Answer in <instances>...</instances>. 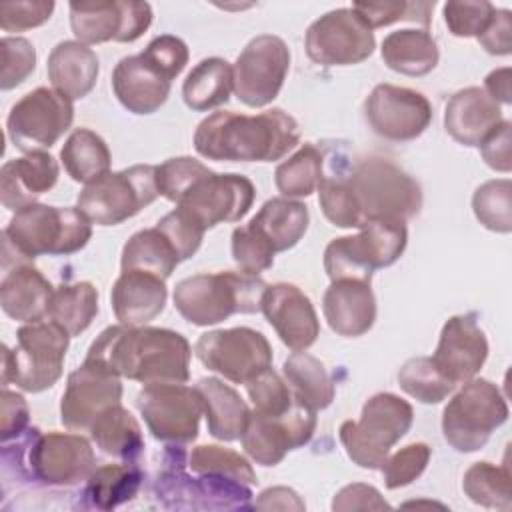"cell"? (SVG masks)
<instances>
[{"label":"cell","mask_w":512,"mask_h":512,"mask_svg":"<svg viewBox=\"0 0 512 512\" xmlns=\"http://www.w3.org/2000/svg\"><path fill=\"white\" fill-rule=\"evenodd\" d=\"M192 348L174 330L154 326H110L90 344L86 358L120 378L142 384H184L190 378Z\"/></svg>","instance_id":"1"},{"label":"cell","mask_w":512,"mask_h":512,"mask_svg":"<svg viewBox=\"0 0 512 512\" xmlns=\"http://www.w3.org/2000/svg\"><path fill=\"white\" fill-rule=\"evenodd\" d=\"M298 142V122L282 108L254 116L218 110L206 116L194 132L196 152L218 162H274Z\"/></svg>","instance_id":"2"},{"label":"cell","mask_w":512,"mask_h":512,"mask_svg":"<svg viewBox=\"0 0 512 512\" xmlns=\"http://www.w3.org/2000/svg\"><path fill=\"white\" fill-rule=\"evenodd\" d=\"M92 236V222L70 206L28 204L14 212L2 232V262L16 256V264L32 262L40 254L60 256L82 250Z\"/></svg>","instance_id":"3"},{"label":"cell","mask_w":512,"mask_h":512,"mask_svg":"<svg viewBox=\"0 0 512 512\" xmlns=\"http://www.w3.org/2000/svg\"><path fill=\"white\" fill-rule=\"evenodd\" d=\"M268 284L246 272H214L184 278L174 288V308L194 326H212L232 314L262 310Z\"/></svg>","instance_id":"4"},{"label":"cell","mask_w":512,"mask_h":512,"mask_svg":"<svg viewBox=\"0 0 512 512\" xmlns=\"http://www.w3.org/2000/svg\"><path fill=\"white\" fill-rule=\"evenodd\" d=\"M414 420L412 406L390 392H378L362 406L360 420H344L338 436L348 458L360 468L378 470L390 448L410 430Z\"/></svg>","instance_id":"5"},{"label":"cell","mask_w":512,"mask_h":512,"mask_svg":"<svg viewBox=\"0 0 512 512\" xmlns=\"http://www.w3.org/2000/svg\"><path fill=\"white\" fill-rule=\"evenodd\" d=\"M70 334L50 322H26L16 332V348L2 350V384H16L24 392H42L52 388L62 376Z\"/></svg>","instance_id":"6"},{"label":"cell","mask_w":512,"mask_h":512,"mask_svg":"<svg viewBox=\"0 0 512 512\" xmlns=\"http://www.w3.org/2000/svg\"><path fill=\"white\" fill-rule=\"evenodd\" d=\"M350 186L364 222H406L422 206L420 184L388 158L358 162L350 170Z\"/></svg>","instance_id":"7"},{"label":"cell","mask_w":512,"mask_h":512,"mask_svg":"<svg viewBox=\"0 0 512 512\" xmlns=\"http://www.w3.org/2000/svg\"><path fill=\"white\" fill-rule=\"evenodd\" d=\"M408 242L406 222H364L356 236L334 238L324 250V270L336 280H372V272L394 264Z\"/></svg>","instance_id":"8"},{"label":"cell","mask_w":512,"mask_h":512,"mask_svg":"<svg viewBox=\"0 0 512 512\" xmlns=\"http://www.w3.org/2000/svg\"><path fill=\"white\" fill-rule=\"evenodd\" d=\"M506 420L508 404L500 388L490 380L472 378L446 404L442 434L456 452H476Z\"/></svg>","instance_id":"9"},{"label":"cell","mask_w":512,"mask_h":512,"mask_svg":"<svg viewBox=\"0 0 512 512\" xmlns=\"http://www.w3.org/2000/svg\"><path fill=\"white\" fill-rule=\"evenodd\" d=\"M158 196L156 166L136 164L86 184L78 194V208L92 224L116 226L136 216Z\"/></svg>","instance_id":"10"},{"label":"cell","mask_w":512,"mask_h":512,"mask_svg":"<svg viewBox=\"0 0 512 512\" xmlns=\"http://www.w3.org/2000/svg\"><path fill=\"white\" fill-rule=\"evenodd\" d=\"M194 352L208 370L234 384H248L272 364L270 342L248 326L206 332L198 338Z\"/></svg>","instance_id":"11"},{"label":"cell","mask_w":512,"mask_h":512,"mask_svg":"<svg viewBox=\"0 0 512 512\" xmlns=\"http://www.w3.org/2000/svg\"><path fill=\"white\" fill-rule=\"evenodd\" d=\"M74 104L54 88L40 86L24 94L10 110L6 120L8 138L24 154L44 150L70 128Z\"/></svg>","instance_id":"12"},{"label":"cell","mask_w":512,"mask_h":512,"mask_svg":"<svg viewBox=\"0 0 512 512\" xmlns=\"http://www.w3.org/2000/svg\"><path fill=\"white\" fill-rule=\"evenodd\" d=\"M136 406L156 440L188 444L198 436L204 404L200 392L184 384H144Z\"/></svg>","instance_id":"13"},{"label":"cell","mask_w":512,"mask_h":512,"mask_svg":"<svg viewBox=\"0 0 512 512\" xmlns=\"http://www.w3.org/2000/svg\"><path fill=\"white\" fill-rule=\"evenodd\" d=\"M288 68L286 42L274 34H260L244 46L232 66L234 94L250 108L268 106L282 90Z\"/></svg>","instance_id":"14"},{"label":"cell","mask_w":512,"mask_h":512,"mask_svg":"<svg viewBox=\"0 0 512 512\" xmlns=\"http://www.w3.org/2000/svg\"><path fill=\"white\" fill-rule=\"evenodd\" d=\"M304 46L320 66H350L372 56L376 40L354 8H336L308 26Z\"/></svg>","instance_id":"15"},{"label":"cell","mask_w":512,"mask_h":512,"mask_svg":"<svg viewBox=\"0 0 512 512\" xmlns=\"http://www.w3.org/2000/svg\"><path fill=\"white\" fill-rule=\"evenodd\" d=\"M254 196V184L246 176L210 170L180 196L176 208L186 212L202 230H208L246 216Z\"/></svg>","instance_id":"16"},{"label":"cell","mask_w":512,"mask_h":512,"mask_svg":"<svg viewBox=\"0 0 512 512\" xmlns=\"http://www.w3.org/2000/svg\"><path fill=\"white\" fill-rule=\"evenodd\" d=\"M316 428V412L294 402L282 416L252 410L240 436L244 452L262 466H276L286 452L304 446Z\"/></svg>","instance_id":"17"},{"label":"cell","mask_w":512,"mask_h":512,"mask_svg":"<svg viewBox=\"0 0 512 512\" xmlns=\"http://www.w3.org/2000/svg\"><path fill=\"white\" fill-rule=\"evenodd\" d=\"M152 24L148 2H72L70 26L78 42H134Z\"/></svg>","instance_id":"18"},{"label":"cell","mask_w":512,"mask_h":512,"mask_svg":"<svg viewBox=\"0 0 512 512\" xmlns=\"http://www.w3.org/2000/svg\"><path fill=\"white\" fill-rule=\"evenodd\" d=\"M364 116L378 136L408 142L428 128L432 106L424 94L412 88L378 84L364 102Z\"/></svg>","instance_id":"19"},{"label":"cell","mask_w":512,"mask_h":512,"mask_svg":"<svg viewBox=\"0 0 512 512\" xmlns=\"http://www.w3.org/2000/svg\"><path fill=\"white\" fill-rule=\"evenodd\" d=\"M122 382L110 368L84 358L70 372L60 402V422L70 430H90L94 420L110 406L120 404Z\"/></svg>","instance_id":"20"},{"label":"cell","mask_w":512,"mask_h":512,"mask_svg":"<svg viewBox=\"0 0 512 512\" xmlns=\"http://www.w3.org/2000/svg\"><path fill=\"white\" fill-rule=\"evenodd\" d=\"M28 462L34 478L50 486L80 484L96 470V456L90 442L78 434L64 432H36Z\"/></svg>","instance_id":"21"},{"label":"cell","mask_w":512,"mask_h":512,"mask_svg":"<svg viewBox=\"0 0 512 512\" xmlns=\"http://www.w3.org/2000/svg\"><path fill=\"white\" fill-rule=\"evenodd\" d=\"M488 340L472 314L452 316L440 332L438 346L430 356L438 372L454 386L472 380L484 366Z\"/></svg>","instance_id":"22"},{"label":"cell","mask_w":512,"mask_h":512,"mask_svg":"<svg viewBox=\"0 0 512 512\" xmlns=\"http://www.w3.org/2000/svg\"><path fill=\"white\" fill-rule=\"evenodd\" d=\"M262 312L292 352L310 348L320 334V322L310 298L294 284L278 282L268 286L262 298Z\"/></svg>","instance_id":"23"},{"label":"cell","mask_w":512,"mask_h":512,"mask_svg":"<svg viewBox=\"0 0 512 512\" xmlns=\"http://www.w3.org/2000/svg\"><path fill=\"white\" fill-rule=\"evenodd\" d=\"M172 80L142 52L122 58L112 72V90L132 114L156 112L170 94Z\"/></svg>","instance_id":"24"},{"label":"cell","mask_w":512,"mask_h":512,"mask_svg":"<svg viewBox=\"0 0 512 512\" xmlns=\"http://www.w3.org/2000/svg\"><path fill=\"white\" fill-rule=\"evenodd\" d=\"M502 120L500 104L478 86L458 90L444 110L446 132L464 146H480Z\"/></svg>","instance_id":"25"},{"label":"cell","mask_w":512,"mask_h":512,"mask_svg":"<svg viewBox=\"0 0 512 512\" xmlns=\"http://www.w3.org/2000/svg\"><path fill=\"white\" fill-rule=\"evenodd\" d=\"M58 180V162L44 150L28 152L8 160L0 170V200L8 210L34 204L36 198L54 188Z\"/></svg>","instance_id":"26"},{"label":"cell","mask_w":512,"mask_h":512,"mask_svg":"<svg viewBox=\"0 0 512 512\" xmlns=\"http://www.w3.org/2000/svg\"><path fill=\"white\" fill-rule=\"evenodd\" d=\"M322 312L338 336L356 338L372 328L376 320V298L368 282L336 280L324 292Z\"/></svg>","instance_id":"27"},{"label":"cell","mask_w":512,"mask_h":512,"mask_svg":"<svg viewBox=\"0 0 512 512\" xmlns=\"http://www.w3.org/2000/svg\"><path fill=\"white\" fill-rule=\"evenodd\" d=\"M164 282L148 272L122 270L110 294L112 310L120 324L138 328L154 320L164 310L168 298Z\"/></svg>","instance_id":"28"},{"label":"cell","mask_w":512,"mask_h":512,"mask_svg":"<svg viewBox=\"0 0 512 512\" xmlns=\"http://www.w3.org/2000/svg\"><path fill=\"white\" fill-rule=\"evenodd\" d=\"M54 288L30 262L16 264L0 282L4 314L20 322H40L50 314Z\"/></svg>","instance_id":"29"},{"label":"cell","mask_w":512,"mask_h":512,"mask_svg":"<svg viewBox=\"0 0 512 512\" xmlns=\"http://www.w3.org/2000/svg\"><path fill=\"white\" fill-rule=\"evenodd\" d=\"M46 70L54 90L78 100L94 88L100 64L92 48L78 40H64L52 48Z\"/></svg>","instance_id":"30"},{"label":"cell","mask_w":512,"mask_h":512,"mask_svg":"<svg viewBox=\"0 0 512 512\" xmlns=\"http://www.w3.org/2000/svg\"><path fill=\"white\" fill-rule=\"evenodd\" d=\"M196 390L202 396L208 432L222 442L238 440L250 416V408L240 394L222 380L210 376L200 378Z\"/></svg>","instance_id":"31"},{"label":"cell","mask_w":512,"mask_h":512,"mask_svg":"<svg viewBox=\"0 0 512 512\" xmlns=\"http://www.w3.org/2000/svg\"><path fill=\"white\" fill-rule=\"evenodd\" d=\"M308 206L292 198H272L262 204L256 216L248 222L274 252L290 250L308 230Z\"/></svg>","instance_id":"32"},{"label":"cell","mask_w":512,"mask_h":512,"mask_svg":"<svg viewBox=\"0 0 512 512\" xmlns=\"http://www.w3.org/2000/svg\"><path fill=\"white\" fill-rule=\"evenodd\" d=\"M384 64L404 76H424L438 64V46L428 30H394L382 40Z\"/></svg>","instance_id":"33"},{"label":"cell","mask_w":512,"mask_h":512,"mask_svg":"<svg viewBox=\"0 0 512 512\" xmlns=\"http://www.w3.org/2000/svg\"><path fill=\"white\" fill-rule=\"evenodd\" d=\"M90 438L108 456L124 462H136L144 452V438L136 418L114 404L106 408L90 426Z\"/></svg>","instance_id":"34"},{"label":"cell","mask_w":512,"mask_h":512,"mask_svg":"<svg viewBox=\"0 0 512 512\" xmlns=\"http://www.w3.org/2000/svg\"><path fill=\"white\" fill-rule=\"evenodd\" d=\"M282 372L294 400L302 406L318 412L332 404L334 382L318 358L304 350L294 352L284 360Z\"/></svg>","instance_id":"35"},{"label":"cell","mask_w":512,"mask_h":512,"mask_svg":"<svg viewBox=\"0 0 512 512\" xmlns=\"http://www.w3.org/2000/svg\"><path fill=\"white\" fill-rule=\"evenodd\" d=\"M234 90L232 66L218 56L200 60L186 76L182 84V98L188 108L206 112L220 104H226Z\"/></svg>","instance_id":"36"},{"label":"cell","mask_w":512,"mask_h":512,"mask_svg":"<svg viewBox=\"0 0 512 512\" xmlns=\"http://www.w3.org/2000/svg\"><path fill=\"white\" fill-rule=\"evenodd\" d=\"M178 264L176 248L156 226L132 234L122 248V270H140L166 280Z\"/></svg>","instance_id":"37"},{"label":"cell","mask_w":512,"mask_h":512,"mask_svg":"<svg viewBox=\"0 0 512 512\" xmlns=\"http://www.w3.org/2000/svg\"><path fill=\"white\" fill-rule=\"evenodd\" d=\"M140 482L142 472L134 462L100 466L86 480V504L98 510L116 508L136 496Z\"/></svg>","instance_id":"38"},{"label":"cell","mask_w":512,"mask_h":512,"mask_svg":"<svg viewBox=\"0 0 512 512\" xmlns=\"http://www.w3.org/2000/svg\"><path fill=\"white\" fill-rule=\"evenodd\" d=\"M60 160L68 176L76 182L90 184L110 172V150L106 142L90 128H76L60 150Z\"/></svg>","instance_id":"39"},{"label":"cell","mask_w":512,"mask_h":512,"mask_svg":"<svg viewBox=\"0 0 512 512\" xmlns=\"http://www.w3.org/2000/svg\"><path fill=\"white\" fill-rule=\"evenodd\" d=\"M98 314V290L90 282L62 284L54 290L50 320L60 324L70 336L82 334Z\"/></svg>","instance_id":"40"},{"label":"cell","mask_w":512,"mask_h":512,"mask_svg":"<svg viewBox=\"0 0 512 512\" xmlns=\"http://www.w3.org/2000/svg\"><path fill=\"white\" fill-rule=\"evenodd\" d=\"M322 174L324 156L314 144L306 142L288 160L278 164L274 182L284 198H306L316 192Z\"/></svg>","instance_id":"41"},{"label":"cell","mask_w":512,"mask_h":512,"mask_svg":"<svg viewBox=\"0 0 512 512\" xmlns=\"http://www.w3.org/2000/svg\"><path fill=\"white\" fill-rule=\"evenodd\" d=\"M464 494L484 508L508 510L512 506V480L508 466L492 462L472 464L462 478Z\"/></svg>","instance_id":"42"},{"label":"cell","mask_w":512,"mask_h":512,"mask_svg":"<svg viewBox=\"0 0 512 512\" xmlns=\"http://www.w3.org/2000/svg\"><path fill=\"white\" fill-rule=\"evenodd\" d=\"M326 220L338 228H360L364 224L350 186V172H324L316 188Z\"/></svg>","instance_id":"43"},{"label":"cell","mask_w":512,"mask_h":512,"mask_svg":"<svg viewBox=\"0 0 512 512\" xmlns=\"http://www.w3.org/2000/svg\"><path fill=\"white\" fill-rule=\"evenodd\" d=\"M398 386L422 404H438L456 388L438 372L430 356H418L404 362L398 370Z\"/></svg>","instance_id":"44"},{"label":"cell","mask_w":512,"mask_h":512,"mask_svg":"<svg viewBox=\"0 0 512 512\" xmlns=\"http://www.w3.org/2000/svg\"><path fill=\"white\" fill-rule=\"evenodd\" d=\"M188 466L198 476H216V478H230L242 484H256V474L250 462L228 448L216 444H202L190 452Z\"/></svg>","instance_id":"45"},{"label":"cell","mask_w":512,"mask_h":512,"mask_svg":"<svg viewBox=\"0 0 512 512\" xmlns=\"http://www.w3.org/2000/svg\"><path fill=\"white\" fill-rule=\"evenodd\" d=\"M472 210L484 228L508 234L512 230V182L502 178L478 186L472 196Z\"/></svg>","instance_id":"46"},{"label":"cell","mask_w":512,"mask_h":512,"mask_svg":"<svg viewBox=\"0 0 512 512\" xmlns=\"http://www.w3.org/2000/svg\"><path fill=\"white\" fill-rule=\"evenodd\" d=\"M352 8L364 18V22L374 30L394 22H418L424 30L430 24V12L434 2H354Z\"/></svg>","instance_id":"47"},{"label":"cell","mask_w":512,"mask_h":512,"mask_svg":"<svg viewBox=\"0 0 512 512\" xmlns=\"http://www.w3.org/2000/svg\"><path fill=\"white\" fill-rule=\"evenodd\" d=\"M208 172L210 168L192 156L168 158L166 162L156 166L158 194L170 202H178L180 196Z\"/></svg>","instance_id":"48"},{"label":"cell","mask_w":512,"mask_h":512,"mask_svg":"<svg viewBox=\"0 0 512 512\" xmlns=\"http://www.w3.org/2000/svg\"><path fill=\"white\" fill-rule=\"evenodd\" d=\"M274 256V248L250 224L234 228L232 258L242 272L258 276L260 272L272 268Z\"/></svg>","instance_id":"49"},{"label":"cell","mask_w":512,"mask_h":512,"mask_svg":"<svg viewBox=\"0 0 512 512\" xmlns=\"http://www.w3.org/2000/svg\"><path fill=\"white\" fill-rule=\"evenodd\" d=\"M246 390L254 410L268 416H282L296 402L288 384L272 368H266L256 378H252L246 384Z\"/></svg>","instance_id":"50"},{"label":"cell","mask_w":512,"mask_h":512,"mask_svg":"<svg viewBox=\"0 0 512 512\" xmlns=\"http://www.w3.org/2000/svg\"><path fill=\"white\" fill-rule=\"evenodd\" d=\"M430 446L424 442H414L400 448L396 454L388 456L382 464V476L388 490H396L412 484L428 466Z\"/></svg>","instance_id":"51"},{"label":"cell","mask_w":512,"mask_h":512,"mask_svg":"<svg viewBox=\"0 0 512 512\" xmlns=\"http://www.w3.org/2000/svg\"><path fill=\"white\" fill-rule=\"evenodd\" d=\"M2 74L0 88L10 90L22 84L36 68V50L30 40L20 36H4L0 40Z\"/></svg>","instance_id":"52"},{"label":"cell","mask_w":512,"mask_h":512,"mask_svg":"<svg viewBox=\"0 0 512 512\" xmlns=\"http://www.w3.org/2000/svg\"><path fill=\"white\" fill-rule=\"evenodd\" d=\"M442 12L444 22L454 36L478 38L480 32L486 28L494 6L490 2H446Z\"/></svg>","instance_id":"53"},{"label":"cell","mask_w":512,"mask_h":512,"mask_svg":"<svg viewBox=\"0 0 512 512\" xmlns=\"http://www.w3.org/2000/svg\"><path fill=\"white\" fill-rule=\"evenodd\" d=\"M158 230H162L168 240L172 242V246L178 252L180 262L188 260L190 256L196 254V250L202 244L204 232L186 212H182L180 208H174L172 212H168L166 216H162L156 224Z\"/></svg>","instance_id":"54"},{"label":"cell","mask_w":512,"mask_h":512,"mask_svg":"<svg viewBox=\"0 0 512 512\" xmlns=\"http://www.w3.org/2000/svg\"><path fill=\"white\" fill-rule=\"evenodd\" d=\"M54 12L50 0H22L0 4V28L4 32H22L44 24Z\"/></svg>","instance_id":"55"},{"label":"cell","mask_w":512,"mask_h":512,"mask_svg":"<svg viewBox=\"0 0 512 512\" xmlns=\"http://www.w3.org/2000/svg\"><path fill=\"white\" fill-rule=\"evenodd\" d=\"M142 54L154 66H158L170 80H174L188 64V46L184 44V40L172 34L152 38L150 44L142 50Z\"/></svg>","instance_id":"56"},{"label":"cell","mask_w":512,"mask_h":512,"mask_svg":"<svg viewBox=\"0 0 512 512\" xmlns=\"http://www.w3.org/2000/svg\"><path fill=\"white\" fill-rule=\"evenodd\" d=\"M390 508L380 492L370 484H348L332 500V510L350 512V510H384Z\"/></svg>","instance_id":"57"},{"label":"cell","mask_w":512,"mask_h":512,"mask_svg":"<svg viewBox=\"0 0 512 512\" xmlns=\"http://www.w3.org/2000/svg\"><path fill=\"white\" fill-rule=\"evenodd\" d=\"M510 34H512V16L510 10H500L494 8L486 28L480 32L478 42L480 46L496 56H506L512 50V42H510Z\"/></svg>","instance_id":"58"},{"label":"cell","mask_w":512,"mask_h":512,"mask_svg":"<svg viewBox=\"0 0 512 512\" xmlns=\"http://www.w3.org/2000/svg\"><path fill=\"white\" fill-rule=\"evenodd\" d=\"M2 418H0V438L2 442H8L10 438H16L24 432L28 426V404L22 394L10 392L6 386L2 388Z\"/></svg>","instance_id":"59"},{"label":"cell","mask_w":512,"mask_h":512,"mask_svg":"<svg viewBox=\"0 0 512 512\" xmlns=\"http://www.w3.org/2000/svg\"><path fill=\"white\" fill-rule=\"evenodd\" d=\"M510 122L502 120V124L478 146L484 162L498 172H510L512 156H510Z\"/></svg>","instance_id":"60"},{"label":"cell","mask_w":512,"mask_h":512,"mask_svg":"<svg viewBox=\"0 0 512 512\" xmlns=\"http://www.w3.org/2000/svg\"><path fill=\"white\" fill-rule=\"evenodd\" d=\"M254 508L260 510H304V502L300 496L286 488V486H274L260 494V498L254 502Z\"/></svg>","instance_id":"61"},{"label":"cell","mask_w":512,"mask_h":512,"mask_svg":"<svg viewBox=\"0 0 512 512\" xmlns=\"http://www.w3.org/2000/svg\"><path fill=\"white\" fill-rule=\"evenodd\" d=\"M484 90L498 104H510V68H498L484 80Z\"/></svg>","instance_id":"62"}]
</instances>
